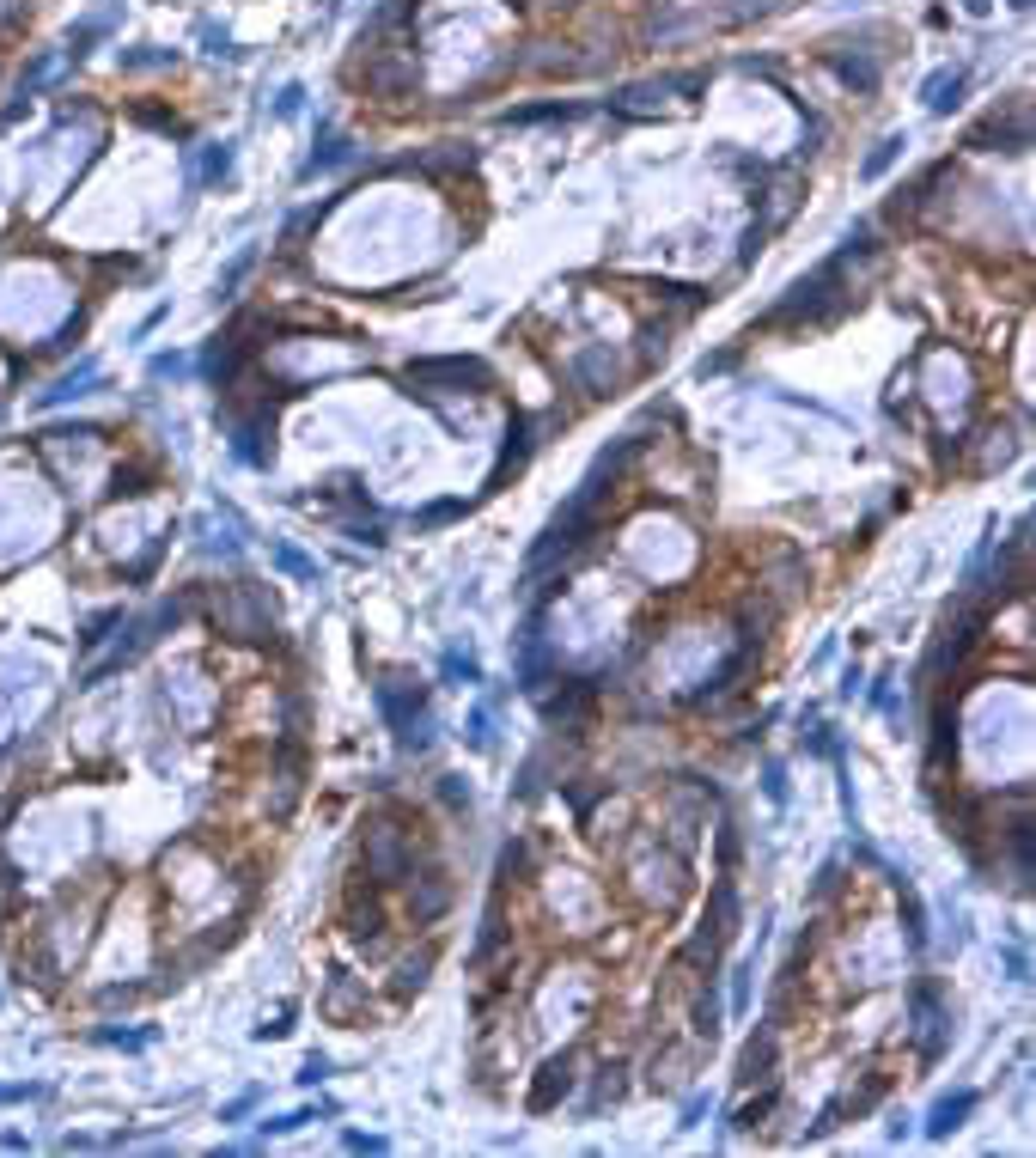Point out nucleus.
<instances>
[{"instance_id": "nucleus-1", "label": "nucleus", "mask_w": 1036, "mask_h": 1158, "mask_svg": "<svg viewBox=\"0 0 1036 1158\" xmlns=\"http://www.w3.org/2000/svg\"><path fill=\"white\" fill-rule=\"evenodd\" d=\"M379 708H384V719H390V732H397V744H403V750H427V744H433V714L421 708V683L384 677L379 683Z\"/></svg>"}, {"instance_id": "nucleus-2", "label": "nucleus", "mask_w": 1036, "mask_h": 1158, "mask_svg": "<svg viewBox=\"0 0 1036 1158\" xmlns=\"http://www.w3.org/2000/svg\"><path fill=\"white\" fill-rule=\"evenodd\" d=\"M213 628L220 634H238V641H263V634H275V610L250 585H226L220 604H213Z\"/></svg>"}, {"instance_id": "nucleus-3", "label": "nucleus", "mask_w": 1036, "mask_h": 1158, "mask_svg": "<svg viewBox=\"0 0 1036 1158\" xmlns=\"http://www.w3.org/2000/svg\"><path fill=\"white\" fill-rule=\"evenodd\" d=\"M360 866H366V878H379V885L409 878V872H414L409 835H403V829H390V823H372V829H366V848H360Z\"/></svg>"}, {"instance_id": "nucleus-4", "label": "nucleus", "mask_w": 1036, "mask_h": 1158, "mask_svg": "<svg viewBox=\"0 0 1036 1158\" xmlns=\"http://www.w3.org/2000/svg\"><path fill=\"white\" fill-rule=\"evenodd\" d=\"M433 378H446V384H476V390L494 384V373H488L482 360H421V366H409V384H433Z\"/></svg>"}, {"instance_id": "nucleus-5", "label": "nucleus", "mask_w": 1036, "mask_h": 1158, "mask_svg": "<svg viewBox=\"0 0 1036 1158\" xmlns=\"http://www.w3.org/2000/svg\"><path fill=\"white\" fill-rule=\"evenodd\" d=\"M975 1103H982L975 1091H951V1097H939V1103L927 1110V1140H945V1134H957V1128H964L969 1116H975Z\"/></svg>"}, {"instance_id": "nucleus-6", "label": "nucleus", "mask_w": 1036, "mask_h": 1158, "mask_svg": "<svg viewBox=\"0 0 1036 1158\" xmlns=\"http://www.w3.org/2000/svg\"><path fill=\"white\" fill-rule=\"evenodd\" d=\"M98 384V360H79L73 373H62L49 390H37V409H62V403H73V397H86Z\"/></svg>"}, {"instance_id": "nucleus-7", "label": "nucleus", "mask_w": 1036, "mask_h": 1158, "mask_svg": "<svg viewBox=\"0 0 1036 1158\" xmlns=\"http://www.w3.org/2000/svg\"><path fill=\"white\" fill-rule=\"evenodd\" d=\"M964 92H969V68H945V73H932V80H927L921 98H927L932 116H951V110L964 104Z\"/></svg>"}, {"instance_id": "nucleus-8", "label": "nucleus", "mask_w": 1036, "mask_h": 1158, "mask_svg": "<svg viewBox=\"0 0 1036 1158\" xmlns=\"http://www.w3.org/2000/svg\"><path fill=\"white\" fill-rule=\"evenodd\" d=\"M567 1091H573V1055H555L549 1067H543L537 1091H531V1110H555V1103H561Z\"/></svg>"}, {"instance_id": "nucleus-9", "label": "nucleus", "mask_w": 1036, "mask_h": 1158, "mask_svg": "<svg viewBox=\"0 0 1036 1158\" xmlns=\"http://www.w3.org/2000/svg\"><path fill=\"white\" fill-rule=\"evenodd\" d=\"M994 140H1006V153H1024L1031 147V122H1024V110L1012 116V122H1000V116H988L975 135H969V147H994Z\"/></svg>"}, {"instance_id": "nucleus-10", "label": "nucleus", "mask_w": 1036, "mask_h": 1158, "mask_svg": "<svg viewBox=\"0 0 1036 1158\" xmlns=\"http://www.w3.org/2000/svg\"><path fill=\"white\" fill-rule=\"evenodd\" d=\"M524 457H531V427H513V440H506V451H500V464H494V476H488V494L506 482V470H524Z\"/></svg>"}, {"instance_id": "nucleus-11", "label": "nucleus", "mask_w": 1036, "mask_h": 1158, "mask_svg": "<svg viewBox=\"0 0 1036 1158\" xmlns=\"http://www.w3.org/2000/svg\"><path fill=\"white\" fill-rule=\"evenodd\" d=\"M768 1067H774V1036L762 1030L756 1043L744 1049V1061H738V1079H744V1086H750V1079H768Z\"/></svg>"}, {"instance_id": "nucleus-12", "label": "nucleus", "mask_w": 1036, "mask_h": 1158, "mask_svg": "<svg viewBox=\"0 0 1036 1158\" xmlns=\"http://www.w3.org/2000/svg\"><path fill=\"white\" fill-rule=\"evenodd\" d=\"M902 147H908V135H884V140H878V147H872V153H865L860 177H865V183H872V177H884V171H890V165H897V159H902Z\"/></svg>"}, {"instance_id": "nucleus-13", "label": "nucleus", "mask_w": 1036, "mask_h": 1158, "mask_svg": "<svg viewBox=\"0 0 1036 1158\" xmlns=\"http://www.w3.org/2000/svg\"><path fill=\"white\" fill-rule=\"evenodd\" d=\"M250 263H256V250H238V256L226 263V274L213 281V306H226V299L238 293V281H244V274H250Z\"/></svg>"}, {"instance_id": "nucleus-14", "label": "nucleus", "mask_w": 1036, "mask_h": 1158, "mask_svg": "<svg viewBox=\"0 0 1036 1158\" xmlns=\"http://www.w3.org/2000/svg\"><path fill=\"white\" fill-rule=\"evenodd\" d=\"M226 171H232V140H213L202 159V183H226Z\"/></svg>"}, {"instance_id": "nucleus-15", "label": "nucleus", "mask_w": 1036, "mask_h": 1158, "mask_svg": "<svg viewBox=\"0 0 1036 1158\" xmlns=\"http://www.w3.org/2000/svg\"><path fill=\"white\" fill-rule=\"evenodd\" d=\"M275 561H280V567H287L293 579H311V585H317V561H311V555H299L293 543H280V549H275Z\"/></svg>"}, {"instance_id": "nucleus-16", "label": "nucleus", "mask_w": 1036, "mask_h": 1158, "mask_svg": "<svg viewBox=\"0 0 1036 1158\" xmlns=\"http://www.w3.org/2000/svg\"><path fill=\"white\" fill-rule=\"evenodd\" d=\"M342 159H347V140H323V153H311V159H305V171H299V177H317V171L342 165Z\"/></svg>"}, {"instance_id": "nucleus-17", "label": "nucleus", "mask_w": 1036, "mask_h": 1158, "mask_svg": "<svg viewBox=\"0 0 1036 1158\" xmlns=\"http://www.w3.org/2000/svg\"><path fill=\"white\" fill-rule=\"evenodd\" d=\"M695 1030H701V1036H707V1043H714V1036H720V1000H714V988L701 994V1006H695Z\"/></svg>"}, {"instance_id": "nucleus-18", "label": "nucleus", "mask_w": 1036, "mask_h": 1158, "mask_svg": "<svg viewBox=\"0 0 1036 1158\" xmlns=\"http://www.w3.org/2000/svg\"><path fill=\"white\" fill-rule=\"evenodd\" d=\"M549 116H573V104H531V110H506V122H549Z\"/></svg>"}, {"instance_id": "nucleus-19", "label": "nucleus", "mask_w": 1036, "mask_h": 1158, "mask_svg": "<svg viewBox=\"0 0 1036 1158\" xmlns=\"http://www.w3.org/2000/svg\"><path fill=\"white\" fill-rule=\"evenodd\" d=\"M750 976H756V957H744V963H738V976H731V1006H738V1012L750 1006Z\"/></svg>"}, {"instance_id": "nucleus-20", "label": "nucleus", "mask_w": 1036, "mask_h": 1158, "mask_svg": "<svg viewBox=\"0 0 1036 1158\" xmlns=\"http://www.w3.org/2000/svg\"><path fill=\"white\" fill-rule=\"evenodd\" d=\"M446 677H464V683H482V665L470 652H446Z\"/></svg>"}, {"instance_id": "nucleus-21", "label": "nucleus", "mask_w": 1036, "mask_h": 1158, "mask_svg": "<svg viewBox=\"0 0 1036 1158\" xmlns=\"http://www.w3.org/2000/svg\"><path fill=\"white\" fill-rule=\"evenodd\" d=\"M762 793H768L774 805H787V768H781V762H768V768H762Z\"/></svg>"}, {"instance_id": "nucleus-22", "label": "nucleus", "mask_w": 1036, "mask_h": 1158, "mask_svg": "<svg viewBox=\"0 0 1036 1158\" xmlns=\"http://www.w3.org/2000/svg\"><path fill=\"white\" fill-rule=\"evenodd\" d=\"M464 738H470V750H488V744H494V732H488V708H476V714H470Z\"/></svg>"}, {"instance_id": "nucleus-23", "label": "nucleus", "mask_w": 1036, "mask_h": 1158, "mask_svg": "<svg viewBox=\"0 0 1036 1158\" xmlns=\"http://www.w3.org/2000/svg\"><path fill=\"white\" fill-rule=\"evenodd\" d=\"M1000 963H1006V976H1012V982H1031V957H1024V945H1006Z\"/></svg>"}, {"instance_id": "nucleus-24", "label": "nucleus", "mask_w": 1036, "mask_h": 1158, "mask_svg": "<svg viewBox=\"0 0 1036 1158\" xmlns=\"http://www.w3.org/2000/svg\"><path fill=\"white\" fill-rule=\"evenodd\" d=\"M299 110H305V86H287V92L275 98V116H280V122H293Z\"/></svg>"}, {"instance_id": "nucleus-25", "label": "nucleus", "mask_w": 1036, "mask_h": 1158, "mask_svg": "<svg viewBox=\"0 0 1036 1158\" xmlns=\"http://www.w3.org/2000/svg\"><path fill=\"white\" fill-rule=\"evenodd\" d=\"M146 373H153V378H183V373H189V360H183V354H153Z\"/></svg>"}, {"instance_id": "nucleus-26", "label": "nucleus", "mask_w": 1036, "mask_h": 1158, "mask_svg": "<svg viewBox=\"0 0 1036 1158\" xmlns=\"http://www.w3.org/2000/svg\"><path fill=\"white\" fill-rule=\"evenodd\" d=\"M439 799H446L451 811H470V786H457V775H446V781H439Z\"/></svg>"}, {"instance_id": "nucleus-27", "label": "nucleus", "mask_w": 1036, "mask_h": 1158, "mask_svg": "<svg viewBox=\"0 0 1036 1158\" xmlns=\"http://www.w3.org/2000/svg\"><path fill=\"white\" fill-rule=\"evenodd\" d=\"M768 1103H774V1091H768V1097H756V1103H744V1110L731 1116V1128H756L762 1116H768Z\"/></svg>"}, {"instance_id": "nucleus-28", "label": "nucleus", "mask_w": 1036, "mask_h": 1158, "mask_svg": "<svg viewBox=\"0 0 1036 1158\" xmlns=\"http://www.w3.org/2000/svg\"><path fill=\"white\" fill-rule=\"evenodd\" d=\"M457 512H464V500H439V507L414 512V524H446V518H457Z\"/></svg>"}, {"instance_id": "nucleus-29", "label": "nucleus", "mask_w": 1036, "mask_h": 1158, "mask_svg": "<svg viewBox=\"0 0 1036 1158\" xmlns=\"http://www.w3.org/2000/svg\"><path fill=\"white\" fill-rule=\"evenodd\" d=\"M299 1122H311V1110H287V1116H269V1122H263V1134H293Z\"/></svg>"}, {"instance_id": "nucleus-30", "label": "nucleus", "mask_w": 1036, "mask_h": 1158, "mask_svg": "<svg viewBox=\"0 0 1036 1158\" xmlns=\"http://www.w3.org/2000/svg\"><path fill=\"white\" fill-rule=\"evenodd\" d=\"M427 963H433V957H427V952H421V957H409V963H403V994H409V988H421V982H427Z\"/></svg>"}, {"instance_id": "nucleus-31", "label": "nucleus", "mask_w": 1036, "mask_h": 1158, "mask_svg": "<svg viewBox=\"0 0 1036 1158\" xmlns=\"http://www.w3.org/2000/svg\"><path fill=\"white\" fill-rule=\"evenodd\" d=\"M250 1110H256V1091H244V1097H232V1103L220 1110V1122H244Z\"/></svg>"}, {"instance_id": "nucleus-32", "label": "nucleus", "mask_w": 1036, "mask_h": 1158, "mask_svg": "<svg viewBox=\"0 0 1036 1158\" xmlns=\"http://www.w3.org/2000/svg\"><path fill=\"white\" fill-rule=\"evenodd\" d=\"M342 1146H347V1153H384L390 1140H384V1134H347Z\"/></svg>"}, {"instance_id": "nucleus-33", "label": "nucleus", "mask_w": 1036, "mask_h": 1158, "mask_svg": "<svg viewBox=\"0 0 1036 1158\" xmlns=\"http://www.w3.org/2000/svg\"><path fill=\"white\" fill-rule=\"evenodd\" d=\"M299 1079H305V1086H317V1079H330V1061H323V1055H311V1061H305V1073H299Z\"/></svg>"}, {"instance_id": "nucleus-34", "label": "nucleus", "mask_w": 1036, "mask_h": 1158, "mask_svg": "<svg viewBox=\"0 0 1036 1158\" xmlns=\"http://www.w3.org/2000/svg\"><path fill=\"white\" fill-rule=\"evenodd\" d=\"M841 695H848V701L860 695V665H848V671H841Z\"/></svg>"}, {"instance_id": "nucleus-35", "label": "nucleus", "mask_w": 1036, "mask_h": 1158, "mask_svg": "<svg viewBox=\"0 0 1036 1158\" xmlns=\"http://www.w3.org/2000/svg\"><path fill=\"white\" fill-rule=\"evenodd\" d=\"M701 1110H707V1097H689V1103H683V1128L701 1122Z\"/></svg>"}, {"instance_id": "nucleus-36", "label": "nucleus", "mask_w": 1036, "mask_h": 1158, "mask_svg": "<svg viewBox=\"0 0 1036 1158\" xmlns=\"http://www.w3.org/2000/svg\"><path fill=\"white\" fill-rule=\"evenodd\" d=\"M964 13H975V19H988V13H994V0H964Z\"/></svg>"}, {"instance_id": "nucleus-37", "label": "nucleus", "mask_w": 1036, "mask_h": 1158, "mask_svg": "<svg viewBox=\"0 0 1036 1158\" xmlns=\"http://www.w3.org/2000/svg\"><path fill=\"white\" fill-rule=\"evenodd\" d=\"M1006 6H1012V13H1024V6H1031V0H1006Z\"/></svg>"}]
</instances>
